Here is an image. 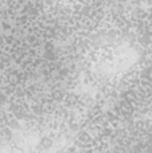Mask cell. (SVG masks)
Returning a JSON list of instances; mask_svg holds the SVG:
<instances>
[{
	"instance_id": "obj_1",
	"label": "cell",
	"mask_w": 152,
	"mask_h": 153,
	"mask_svg": "<svg viewBox=\"0 0 152 153\" xmlns=\"http://www.w3.org/2000/svg\"><path fill=\"white\" fill-rule=\"evenodd\" d=\"M40 145H42L43 148H50L51 146V140L50 138H47V137L42 138V140H40Z\"/></svg>"
}]
</instances>
